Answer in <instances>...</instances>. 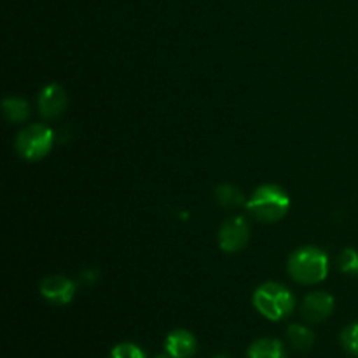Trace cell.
Segmentation results:
<instances>
[{
	"label": "cell",
	"mask_w": 358,
	"mask_h": 358,
	"mask_svg": "<svg viewBox=\"0 0 358 358\" xmlns=\"http://www.w3.org/2000/svg\"><path fill=\"white\" fill-rule=\"evenodd\" d=\"M245 206L254 219L271 224L285 217L290 208V198L280 185L266 184L255 189Z\"/></svg>",
	"instance_id": "6da1fadb"
},
{
	"label": "cell",
	"mask_w": 358,
	"mask_h": 358,
	"mask_svg": "<svg viewBox=\"0 0 358 358\" xmlns=\"http://www.w3.org/2000/svg\"><path fill=\"white\" fill-rule=\"evenodd\" d=\"M289 275L303 285H313L327 278L329 259L317 247H301L289 257Z\"/></svg>",
	"instance_id": "7a4b0ae2"
},
{
	"label": "cell",
	"mask_w": 358,
	"mask_h": 358,
	"mask_svg": "<svg viewBox=\"0 0 358 358\" xmlns=\"http://www.w3.org/2000/svg\"><path fill=\"white\" fill-rule=\"evenodd\" d=\"M254 306L262 317L273 322L283 320L289 317L296 306L292 292L282 283H262L254 292Z\"/></svg>",
	"instance_id": "3957f363"
},
{
	"label": "cell",
	"mask_w": 358,
	"mask_h": 358,
	"mask_svg": "<svg viewBox=\"0 0 358 358\" xmlns=\"http://www.w3.org/2000/svg\"><path fill=\"white\" fill-rule=\"evenodd\" d=\"M55 143V133L45 124H30L16 136L17 154L27 161H38L48 156Z\"/></svg>",
	"instance_id": "277c9868"
},
{
	"label": "cell",
	"mask_w": 358,
	"mask_h": 358,
	"mask_svg": "<svg viewBox=\"0 0 358 358\" xmlns=\"http://www.w3.org/2000/svg\"><path fill=\"white\" fill-rule=\"evenodd\" d=\"M250 227L243 217H233L226 220L219 229V245L224 252H238L247 245Z\"/></svg>",
	"instance_id": "5b68a950"
},
{
	"label": "cell",
	"mask_w": 358,
	"mask_h": 358,
	"mask_svg": "<svg viewBox=\"0 0 358 358\" xmlns=\"http://www.w3.org/2000/svg\"><path fill=\"white\" fill-rule=\"evenodd\" d=\"M77 292V285L63 275H52L42 280L41 294L52 304H69Z\"/></svg>",
	"instance_id": "8992f818"
},
{
	"label": "cell",
	"mask_w": 358,
	"mask_h": 358,
	"mask_svg": "<svg viewBox=\"0 0 358 358\" xmlns=\"http://www.w3.org/2000/svg\"><path fill=\"white\" fill-rule=\"evenodd\" d=\"M334 311V297L327 292H311L304 297L301 313L304 320L310 324H318V322L327 320Z\"/></svg>",
	"instance_id": "52a82bcc"
},
{
	"label": "cell",
	"mask_w": 358,
	"mask_h": 358,
	"mask_svg": "<svg viewBox=\"0 0 358 358\" xmlns=\"http://www.w3.org/2000/svg\"><path fill=\"white\" fill-rule=\"evenodd\" d=\"M69 105L66 91L58 84H49L38 94V112L44 119H56L65 112Z\"/></svg>",
	"instance_id": "ba28073f"
},
{
	"label": "cell",
	"mask_w": 358,
	"mask_h": 358,
	"mask_svg": "<svg viewBox=\"0 0 358 358\" xmlns=\"http://www.w3.org/2000/svg\"><path fill=\"white\" fill-rule=\"evenodd\" d=\"M164 348H166L168 355L173 358H191L194 357L196 350H198V341L189 331L177 329V331L168 334Z\"/></svg>",
	"instance_id": "9c48e42d"
},
{
	"label": "cell",
	"mask_w": 358,
	"mask_h": 358,
	"mask_svg": "<svg viewBox=\"0 0 358 358\" xmlns=\"http://www.w3.org/2000/svg\"><path fill=\"white\" fill-rule=\"evenodd\" d=\"M248 358H285V348L278 339H257L248 348Z\"/></svg>",
	"instance_id": "30bf717a"
},
{
	"label": "cell",
	"mask_w": 358,
	"mask_h": 358,
	"mask_svg": "<svg viewBox=\"0 0 358 358\" xmlns=\"http://www.w3.org/2000/svg\"><path fill=\"white\" fill-rule=\"evenodd\" d=\"M287 339L290 346L297 352H308L315 343V334L311 329L304 327L301 324H294L287 329Z\"/></svg>",
	"instance_id": "8fae6325"
},
{
	"label": "cell",
	"mask_w": 358,
	"mask_h": 358,
	"mask_svg": "<svg viewBox=\"0 0 358 358\" xmlns=\"http://www.w3.org/2000/svg\"><path fill=\"white\" fill-rule=\"evenodd\" d=\"M3 115L7 117V121L10 122H23L27 121L28 115H30V105L27 100L17 96H9L3 100L2 103Z\"/></svg>",
	"instance_id": "7c38bea8"
},
{
	"label": "cell",
	"mask_w": 358,
	"mask_h": 358,
	"mask_svg": "<svg viewBox=\"0 0 358 358\" xmlns=\"http://www.w3.org/2000/svg\"><path fill=\"white\" fill-rule=\"evenodd\" d=\"M215 198L217 203H219L220 206H226V208H234V206H240L245 203L243 192L231 184L219 185L215 191Z\"/></svg>",
	"instance_id": "4fadbf2b"
},
{
	"label": "cell",
	"mask_w": 358,
	"mask_h": 358,
	"mask_svg": "<svg viewBox=\"0 0 358 358\" xmlns=\"http://www.w3.org/2000/svg\"><path fill=\"white\" fill-rule=\"evenodd\" d=\"M339 269L348 275H358V252L353 248H346L341 252L338 259Z\"/></svg>",
	"instance_id": "5bb4252c"
},
{
	"label": "cell",
	"mask_w": 358,
	"mask_h": 358,
	"mask_svg": "<svg viewBox=\"0 0 358 358\" xmlns=\"http://www.w3.org/2000/svg\"><path fill=\"white\" fill-rule=\"evenodd\" d=\"M341 345L346 352L358 357V322L357 324L348 325L341 332Z\"/></svg>",
	"instance_id": "9a60e30c"
},
{
	"label": "cell",
	"mask_w": 358,
	"mask_h": 358,
	"mask_svg": "<svg viewBox=\"0 0 358 358\" xmlns=\"http://www.w3.org/2000/svg\"><path fill=\"white\" fill-rule=\"evenodd\" d=\"M108 358H147L145 352L133 343H121L110 352Z\"/></svg>",
	"instance_id": "2e32d148"
},
{
	"label": "cell",
	"mask_w": 358,
	"mask_h": 358,
	"mask_svg": "<svg viewBox=\"0 0 358 358\" xmlns=\"http://www.w3.org/2000/svg\"><path fill=\"white\" fill-rule=\"evenodd\" d=\"M213 358H231L229 355H224V353H219V355H215Z\"/></svg>",
	"instance_id": "e0dca14e"
},
{
	"label": "cell",
	"mask_w": 358,
	"mask_h": 358,
	"mask_svg": "<svg viewBox=\"0 0 358 358\" xmlns=\"http://www.w3.org/2000/svg\"><path fill=\"white\" fill-rule=\"evenodd\" d=\"M156 358H173V357H171V355H168V353H166V355H157Z\"/></svg>",
	"instance_id": "ac0fdd59"
}]
</instances>
